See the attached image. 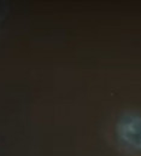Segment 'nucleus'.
Listing matches in <instances>:
<instances>
[{"instance_id": "nucleus-1", "label": "nucleus", "mask_w": 141, "mask_h": 156, "mask_svg": "<svg viewBox=\"0 0 141 156\" xmlns=\"http://www.w3.org/2000/svg\"><path fill=\"white\" fill-rule=\"evenodd\" d=\"M116 132L118 138L128 147L141 150V116L136 114H124L119 117Z\"/></svg>"}]
</instances>
